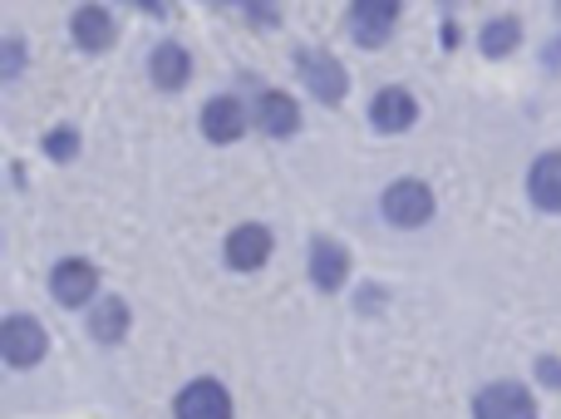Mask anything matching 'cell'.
I'll return each instance as SVG.
<instances>
[{
  "label": "cell",
  "mask_w": 561,
  "mask_h": 419,
  "mask_svg": "<svg viewBox=\"0 0 561 419\" xmlns=\"http://www.w3.org/2000/svg\"><path fill=\"white\" fill-rule=\"evenodd\" d=\"M148 79H153L158 89H168V94H178V89L193 79V55H187V45L158 39V45L148 49Z\"/></svg>",
  "instance_id": "13"
},
{
  "label": "cell",
  "mask_w": 561,
  "mask_h": 419,
  "mask_svg": "<svg viewBox=\"0 0 561 419\" xmlns=\"http://www.w3.org/2000/svg\"><path fill=\"white\" fill-rule=\"evenodd\" d=\"M537 381H542V385H561V361H557V355H542V361H537Z\"/></svg>",
  "instance_id": "20"
},
{
  "label": "cell",
  "mask_w": 561,
  "mask_h": 419,
  "mask_svg": "<svg viewBox=\"0 0 561 419\" xmlns=\"http://www.w3.org/2000/svg\"><path fill=\"white\" fill-rule=\"evenodd\" d=\"M517 45H523V20H513V15H493V20H483V30H478V49H483L488 59L513 55Z\"/></svg>",
  "instance_id": "17"
},
{
  "label": "cell",
  "mask_w": 561,
  "mask_h": 419,
  "mask_svg": "<svg viewBox=\"0 0 561 419\" xmlns=\"http://www.w3.org/2000/svg\"><path fill=\"white\" fill-rule=\"evenodd\" d=\"M89 336H94L99 346H118L128 336V326H134V312H128L124 296H99L94 306H89Z\"/></svg>",
  "instance_id": "14"
},
{
  "label": "cell",
  "mask_w": 561,
  "mask_h": 419,
  "mask_svg": "<svg viewBox=\"0 0 561 419\" xmlns=\"http://www.w3.org/2000/svg\"><path fill=\"white\" fill-rule=\"evenodd\" d=\"M272 247H276L272 227L242 223V227H232V233H227L222 257H227V267H232V272H262V267L272 262Z\"/></svg>",
  "instance_id": "5"
},
{
  "label": "cell",
  "mask_w": 561,
  "mask_h": 419,
  "mask_svg": "<svg viewBox=\"0 0 561 419\" xmlns=\"http://www.w3.org/2000/svg\"><path fill=\"white\" fill-rule=\"evenodd\" d=\"M45 351H49V336L35 316H25V312L5 316V326H0V355H5L10 371H30V365H39Z\"/></svg>",
  "instance_id": "3"
},
{
  "label": "cell",
  "mask_w": 561,
  "mask_h": 419,
  "mask_svg": "<svg viewBox=\"0 0 561 419\" xmlns=\"http://www.w3.org/2000/svg\"><path fill=\"white\" fill-rule=\"evenodd\" d=\"M197 124H203L207 144H237L247 134V124H252V109L237 94H213L203 104V114H197Z\"/></svg>",
  "instance_id": "7"
},
{
  "label": "cell",
  "mask_w": 561,
  "mask_h": 419,
  "mask_svg": "<svg viewBox=\"0 0 561 419\" xmlns=\"http://www.w3.org/2000/svg\"><path fill=\"white\" fill-rule=\"evenodd\" d=\"M527 197H533L542 213H561V154H537L527 168Z\"/></svg>",
  "instance_id": "16"
},
{
  "label": "cell",
  "mask_w": 561,
  "mask_h": 419,
  "mask_svg": "<svg viewBox=\"0 0 561 419\" xmlns=\"http://www.w3.org/2000/svg\"><path fill=\"white\" fill-rule=\"evenodd\" d=\"M306 272L310 282L320 286V292H340V286L350 282V252L345 242H335V237H316L306 252Z\"/></svg>",
  "instance_id": "12"
},
{
  "label": "cell",
  "mask_w": 561,
  "mask_h": 419,
  "mask_svg": "<svg viewBox=\"0 0 561 419\" xmlns=\"http://www.w3.org/2000/svg\"><path fill=\"white\" fill-rule=\"evenodd\" d=\"M296 75L306 79V89L316 94V104H340L350 89V75L330 49H300L296 55Z\"/></svg>",
  "instance_id": "4"
},
{
  "label": "cell",
  "mask_w": 561,
  "mask_h": 419,
  "mask_svg": "<svg viewBox=\"0 0 561 419\" xmlns=\"http://www.w3.org/2000/svg\"><path fill=\"white\" fill-rule=\"evenodd\" d=\"M45 158H55V163H69V158H79V128L59 124L45 134Z\"/></svg>",
  "instance_id": "18"
},
{
  "label": "cell",
  "mask_w": 561,
  "mask_h": 419,
  "mask_svg": "<svg viewBox=\"0 0 561 419\" xmlns=\"http://www.w3.org/2000/svg\"><path fill=\"white\" fill-rule=\"evenodd\" d=\"M173 419H232V395L222 381L203 375V381H187L173 400Z\"/></svg>",
  "instance_id": "6"
},
{
  "label": "cell",
  "mask_w": 561,
  "mask_h": 419,
  "mask_svg": "<svg viewBox=\"0 0 561 419\" xmlns=\"http://www.w3.org/2000/svg\"><path fill=\"white\" fill-rule=\"evenodd\" d=\"M399 25V0H355L350 5V35L365 49H379Z\"/></svg>",
  "instance_id": "9"
},
{
  "label": "cell",
  "mask_w": 561,
  "mask_h": 419,
  "mask_svg": "<svg viewBox=\"0 0 561 419\" xmlns=\"http://www.w3.org/2000/svg\"><path fill=\"white\" fill-rule=\"evenodd\" d=\"M20 65H25V39H20V35H5V39H0V79H5V84H15V79H20Z\"/></svg>",
  "instance_id": "19"
},
{
  "label": "cell",
  "mask_w": 561,
  "mask_h": 419,
  "mask_svg": "<svg viewBox=\"0 0 561 419\" xmlns=\"http://www.w3.org/2000/svg\"><path fill=\"white\" fill-rule=\"evenodd\" d=\"M473 419H537V400L527 385L517 381H493L473 400Z\"/></svg>",
  "instance_id": "8"
},
{
  "label": "cell",
  "mask_w": 561,
  "mask_h": 419,
  "mask_svg": "<svg viewBox=\"0 0 561 419\" xmlns=\"http://www.w3.org/2000/svg\"><path fill=\"white\" fill-rule=\"evenodd\" d=\"M252 124L262 128L266 138H290L300 128V104L286 94V89H256L252 99Z\"/></svg>",
  "instance_id": "10"
},
{
  "label": "cell",
  "mask_w": 561,
  "mask_h": 419,
  "mask_svg": "<svg viewBox=\"0 0 561 419\" xmlns=\"http://www.w3.org/2000/svg\"><path fill=\"white\" fill-rule=\"evenodd\" d=\"M414 118H419V99L404 84H385L369 99V124L379 134H404V128H414Z\"/></svg>",
  "instance_id": "11"
},
{
  "label": "cell",
  "mask_w": 561,
  "mask_h": 419,
  "mask_svg": "<svg viewBox=\"0 0 561 419\" xmlns=\"http://www.w3.org/2000/svg\"><path fill=\"white\" fill-rule=\"evenodd\" d=\"M49 296L69 312H89L99 302V267L89 257H59L49 267Z\"/></svg>",
  "instance_id": "2"
},
{
  "label": "cell",
  "mask_w": 561,
  "mask_h": 419,
  "mask_svg": "<svg viewBox=\"0 0 561 419\" xmlns=\"http://www.w3.org/2000/svg\"><path fill=\"white\" fill-rule=\"evenodd\" d=\"M69 39H75L84 55H99V49L114 45V15L104 5H79L69 15Z\"/></svg>",
  "instance_id": "15"
},
{
  "label": "cell",
  "mask_w": 561,
  "mask_h": 419,
  "mask_svg": "<svg viewBox=\"0 0 561 419\" xmlns=\"http://www.w3.org/2000/svg\"><path fill=\"white\" fill-rule=\"evenodd\" d=\"M434 213H438V197L424 178H394V183L385 188V197H379V217H385L389 227H404V233L434 223Z\"/></svg>",
  "instance_id": "1"
}]
</instances>
